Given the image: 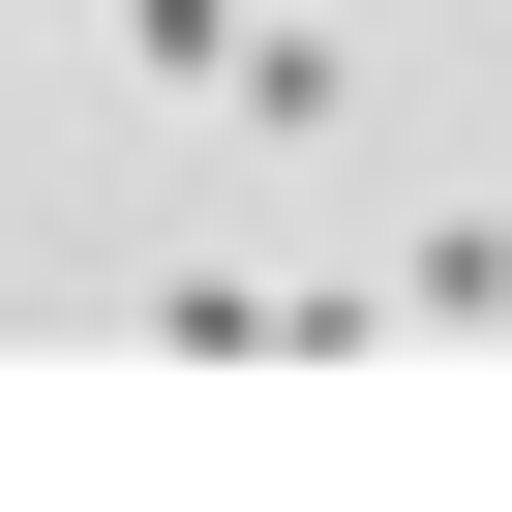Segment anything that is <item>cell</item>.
Wrapping results in <instances>:
<instances>
[{
    "mask_svg": "<svg viewBox=\"0 0 512 512\" xmlns=\"http://www.w3.org/2000/svg\"><path fill=\"white\" fill-rule=\"evenodd\" d=\"M211 91H241V121H272V151H302V121H362V61L302 31V0H241V61H211Z\"/></svg>",
    "mask_w": 512,
    "mask_h": 512,
    "instance_id": "1",
    "label": "cell"
},
{
    "mask_svg": "<svg viewBox=\"0 0 512 512\" xmlns=\"http://www.w3.org/2000/svg\"><path fill=\"white\" fill-rule=\"evenodd\" d=\"M392 332H512V211H422L392 241Z\"/></svg>",
    "mask_w": 512,
    "mask_h": 512,
    "instance_id": "2",
    "label": "cell"
},
{
    "mask_svg": "<svg viewBox=\"0 0 512 512\" xmlns=\"http://www.w3.org/2000/svg\"><path fill=\"white\" fill-rule=\"evenodd\" d=\"M121 61H151V91H211V61H241V0H121Z\"/></svg>",
    "mask_w": 512,
    "mask_h": 512,
    "instance_id": "3",
    "label": "cell"
}]
</instances>
